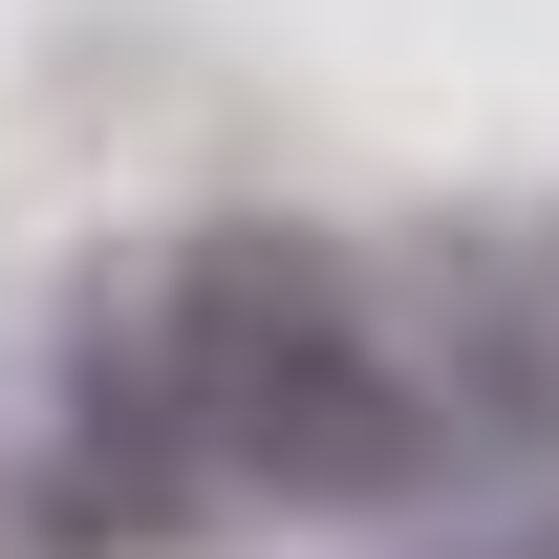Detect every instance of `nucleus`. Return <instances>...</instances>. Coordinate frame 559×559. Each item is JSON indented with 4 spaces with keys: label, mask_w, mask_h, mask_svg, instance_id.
Instances as JSON below:
<instances>
[{
    "label": "nucleus",
    "mask_w": 559,
    "mask_h": 559,
    "mask_svg": "<svg viewBox=\"0 0 559 559\" xmlns=\"http://www.w3.org/2000/svg\"><path fill=\"white\" fill-rule=\"evenodd\" d=\"M452 559H538V538H452Z\"/></svg>",
    "instance_id": "1"
}]
</instances>
